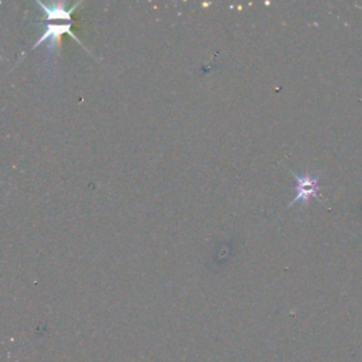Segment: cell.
I'll list each match as a JSON object with an SVG mask.
<instances>
[{
    "label": "cell",
    "instance_id": "obj_3",
    "mask_svg": "<svg viewBox=\"0 0 362 362\" xmlns=\"http://www.w3.org/2000/svg\"><path fill=\"white\" fill-rule=\"evenodd\" d=\"M37 5L41 8L43 13H44V20L50 21H64V23H70L71 20V15L74 13V10H77L81 3H75L73 6H68L67 3H51V5H46L41 2H37Z\"/></svg>",
    "mask_w": 362,
    "mask_h": 362
},
{
    "label": "cell",
    "instance_id": "obj_2",
    "mask_svg": "<svg viewBox=\"0 0 362 362\" xmlns=\"http://www.w3.org/2000/svg\"><path fill=\"white\" fill-rule=\"evenodd\" d=\"M71 26H73V21L70 23H64V21H57V23H46L43 26V32H41V37L36 41V44L32 47V50L35 48H39L41 44L47 43L48 48L50 50H55V48H59V43H61V37L64 35H70L73 39H75L79 46H82L88 53H90L85 46L84 43L75 36L73 35L71 32Z\"/></svg>",
    "mask_w": 362,
    "mask_h": 362
},
{
    "label": "cell",
    "instance_id": "obj_1",
    "mask_svg": "<svg viewBox=\"0 0 362 362\" xmlns=\"http://www.w3.org/2000/svg\"><path fill=\"white\" fill-rule=\"evenodd\" d=\"M289 173L296 180V197L290 201V204L287 207H293L294 204H297L300 201L305 202V204H309L310 200H313V198L323 202V198L320 197L321 187H320V177L318 175H313L310 173L298 175L290 169H289Z\"/></svg>",
    "mask_w": 362,
    "mask_h": 362
}]
</instances>
